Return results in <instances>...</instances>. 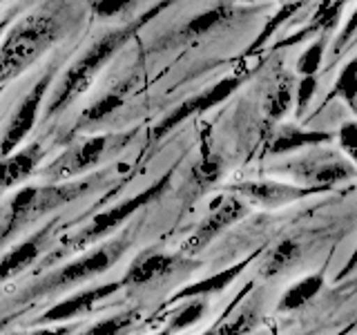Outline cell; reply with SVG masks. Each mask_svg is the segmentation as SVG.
<instances>
[{
  "label": "cell",
  "instance_id": "6da1fadb",
  "mask_svg": "<svg viewBox=\"0 0 357 335\" xmlns=\"http://www.w3.org/2000/svg\"><path fill=\"white\" fill-rule=\"evenodd\" d=\"M76 20L78 14L74 5L65 0H56L50 7L45 5L43 9L20 18L0 43V85L20 76L45 52L61 43Z\"/></svg>",
  "mask_w": 357,
  "mask_h": 335
},
{
  "label": "cell",
  "instance_id": "7a4b0ae2",
  "mask_svg": "<svg viewBox=\"0 0 357 335\" xmlns=\"http://www.w3.org/2000/svg\"><path fill=\"white\" fill-rule=\"evenodd\" d=\"M170 0H165L163 5H156L154 9H150L148 14L141 16L139 20L130 22L126 27H119V29H112L107 31L105 36H100L98 40L92 43V47H89L81 59H76L72 63V67L63 74V78L56 87L52 89V96L47 100V107H45V121H52L70 107L74 100L81 96L83 92H87L89 85L94 83V78L98 76V72L103 70V67L114 59V56L126 47V43L137 34L145 22H148L152 16H156V11L161 7H165Z\"/></svg>",
  "mask_w": 357,
  "mask_h": 335
},
{
  "label": "cell",
  "instance_id": "3957f363",
  "mask_svg": "<svg viewBox=\"0 0 357 335\" xmlns=\"http://www.w3.org/2000/svg\"><path fill=\"white\" fill-rule=\"evenodd\" d=\"M100 177L70 179V181H56L47 186H27L18 190L9 204V212L5 223L0 226V246L9 241L18 230L27 223L40 219L43 215L59 210L65 204H72L78 197L92 193Z\"/></svg>",
  "mask_w": 357,
  "mask_h": 335
},
{
  "label": "cell",
  "instance_id": "277c9868",
  "mask_svg": "<svg viewBox=\"0 0 357 335\" xmlns=\"http://www.w3.org/2000/svg\"><path fill=\"white\" fill-rule=\"evenodd\" d=\"M170 179H172V172H167L156 184H152L150 188H145L143 193H139L137 197H130V199L121 201V204H116V206L98 212V215L89 221V226H85L81 232L74 234L72 239L65 241V248L78 251V248H83V246H89V244L98 241L100 237H105V234H109L114 228H119L123 221H128L132 215H137L143 206H148L150 201L159 199L167 190V186H170Z\"/></svg>",
  "mask_w": 357,
  "mask_h": 335
},
{
  "label": "cell",
  "instance_id": "5b68a950",
  "mask_svg": "<svg viewBox=\"0 0 357 335\" xmlns=\"http://www.w3.org/2000/svg\"><path fill=\"white\" fill-rule=\"evenodd\" d=\"M130 239H132V234L123 232L121 237L112 239L105 246H100L98 251H92L89 255L81 257V260H76L72 264H65L61 271H56L50 277H45L43 282L38 284V288L33 290V295L47 293V290H54V288L72 286V284H78V282H85V279L94 277V275L105 273L107 268L114 264L123 253H126V248L130 246Z\"/></svg>",
  "mask_w": 357,
  "mask_h": 335
},
{
  "label": "cell",
  "instance_id": "8992f818",
  "mask_svg": "<svg viewBox=\"0 0 357 335\" xmlns=\"http://www.w3.org/2000/svg\"><path fill=\"white\" fill-rule=\"evenodd\" d=\"M56 72H59V63H54L50 70L38 78L36 85L29 89L27 96L22 98L16 114L11 117V121L7 123V128L3 132V137H0V156H7L14 152L18 145L27 139V134L33 130V126H36L40 107L45 103V96H47V89L54 83Z\"/></svg>",
  "mask_w": 357,
  "mask_h": 335
},
{
  "label": "cell",
  "instance_id": "52a82bcc",
  "mask_svg": "<svg viewBox=\"0 0 357 335\" xmlns=\"http://www.w3.org/2000/svg\"><path fill=\"white\" fill-rule=\"evenodd\" d=\"M107 145H109L107 134L76 141L74 145H70L61 156H56V159L45 168L43 177L47 179V184L70 181V179L81 177L87 170H92V168L103 159Z\"/></svg>",
  "mask_w": 357,
  "mask_h": 335
},
{
  "label": "cell",
  "instance_id": "ba28073f",
  "mask_svg": "<svg viewBox=\"0 0 357 335\" xmlns=\"http://www.w3.org/2000/svg\"><path fill=\"white\" fill-rule=\"evenodd\" d=\"M279 172L293 174L299 181H317L321 188L337 181H349L357 174L355 165L351 161H344L340 154L321 152V154H306L293 159L290 163L277 168Z\"/></svg>",
  "mask_w": 357,
  "mask_h": 335
},
{
  "label": "cell",
  "instance_id": "9c48e42d",
  "mask_svg": "<svg viewBox=\"0 0 357 335\" xmlns=\"http://www.w3.org/2000/svg\"><path fill=\"white\" fill-rule=\"evenodd\" d=\"M241 85V78L239 76H228V78H223V81L215 83L212 87L204 89L201 94L192 96V98H188L183 100L181 105H176L170 114H167L163 121L156 123V128L152 132V139L154 141H159L163 139L167 132H172L174 128H178L181 123H185L188 119H192L197 114H204V112L212 110V107H217L219 103H223L234 89H237Z\"/></svg>",
  "mask_w": 357,
  "mask_h": 335
},
{
  "label": "cell",
  "instance_id": "30bf717a",
  "mask_svg": "<svg viewBox=\"0 0 357 335\" xmlns=\"http://www.w3.org/2000/svg\"><path fill=\"white\" fill-rule=\"evenodd\" d=\"M245 215V206L243 201L237 199V197H223L221 201H217L215 206H212L210 215L199 223V228L192 232V237H190L183 246V251L188 253H197L201 248H206V246L217 237V234L232 226L234 221L241 219Z\"/></svg>",
  "mask_w": 357,
  "mask_h": 335
},
{
  "label": "cell",
  "instance_id": "8fae6325",
  "mask_svg": "<svg viewBox=\"0 0 357 335\" xmlns=\"http://www.w3.org/2000/svg\"><path fill=\"white\" fill-rule=\"evenodd\" d=\"M234 193H239L241 197L250 199L252 204H259L266 208H277V206H284L295 201L299 197H306L312 193H321L324 188H297V186H288L282 181H245L232 188Z\"/></svg>",
  "mask_w": 357,
  "mask_h": 335
},
{
  "label": "cell",
  "instance_id": "7c38bea8",
  "mask_svg": "<svg viewBox=\"0 0 357 335\" xmlns=\"http://www.w3.org/2000/svg\"><path fill=\"white\" fill-rule=\"evenodd\" d=\"M45 152H47V148H45L43 141H31L25 148H20L7 156H0V193L22 184L25 179H29L36 172Z\"/></svg>",
  "mask_w": 357,
  "mask_h": 335
},
{
  "label": "cell",
  "instance_id": "4fadbf2b",
  "mask_svg": "<svg viewBox=\"0 0 357 335\" xmlns=\"http://www.w3.org/2000/svg\"><path fill=\"white\" fill-rule=\"evenodd\" d=\"M119 288H121V284H116V282L87 288V290H83V293H76L74 297L63 299V302H59V304H54L38 322H67L72 318H78V315H83V313L92 311L100 299L114 295Z\"/></svg>",
  "mask_w": 357,
  "mask_h": 335
},
{
  "label": "cell",
  "instance_id": "5bb4252c",
  "mask_svg": "<svg viewBox=\"0 0 357 335\" xmlns=\"http://www.w3.org/2000/svg\"><path fill=\"white\" fill-rule=\"evenodd\" d=\"M178 264L176 255H165V253H154L148 251L139 255L137 260L132 262V266L128 268L126 277H123L121 284L126 286H145L150 282H156V279H163L170 275Z\"/></svg>",
  "mask_w": 357,
  "mask_h": 335
},
{
  "label": "cell",
  "instance_id": "9a60e30c",
  "mask_svg": "<svg viewBox=\"0 0 357 335\" xmlns=\"http://www.w3.org/2000/svg\"><path fill=\"white\" fill-rule=\"evenodd\" d=\"M52 228H54V221H50L47 226H45L43 230H38L27 241H22L20 246H16V248H11L3 260H0V282H5V279L18 275L22 268H27L31 262H36V257L40 255L43 244L47 241Z\"/></svg>",
  "mask_w": 357,
  "mask_h": 335
},
{
  "label": "cell",
  "instance_id": "2e32d148",
  "mask_svg": "<svg viewBox=\"0 0 357 335\" xmlns=\"http://www.w3.org/2000/svg\"><path fill=\"white\" fill-rule=\"evenodd\" d=\"M132 78H128V81H121L119 85H114V87H109L107 92L100 96V98H96L92 105H89L83 114H81V119H78V128H89V126H98L100 121H105L109 114H114V112L126 103V98H128V94H130V89H132Z\"/></svg>",
  "mask_w": 357,
  "mask_h": 335
},
{
  "label": "cell",
  "instance_id": "e0dca14e",
  "mask_svg": "<svg viewBox=\"0 0 357 335\" xmlns=\"http://www.w3.org/2000/svg\"><path fill=\"white\" fill-rule=\"evenodd\" d=\"M232 16H234V9L230 5H217V7H212V9L204 11V14L195 16L190 22H185V25L174 34V36H176L174 43L197 40L201 36H206V34H210L212 29H217L219 25H223V22H228Z\"/></svg>",
  "mask_w": 357,
  "mask_h": 335
},
{
  "label": "cell",
  "instance_id": "ac0fdd59",
  "mask_svg": "<svg viewBox=\"0 0 357 335\" xmlns=\"http://www.w3.org/2000/svg\"><path fill=\"white\" fill-rule=\"evenodd\" d=\"M333 137L328 132H317V130H304L299 126H282L277 132V137L271 143L273 154H284L293 152L299 148H308V145H319L328 143Z\"/></svg>",
  "mask_w": 357,
  "mask_h": 335
},
{
  "label": "cell",
  "instance_id": "d6986e66",
  "mask_svg": "<svg viewBox=\"0 0 357 335\" xmlns=\"http://www.w3.org/2000/svg\"><path fill=\"white\" fill-rule=\"evenodd\" d=\"M299 244L295 239H284L279 241L275 248L268 253L266 264H264V275L273 277L277 273H282L284 268H288L290 264H295V260L299 257Z\"/></svg>",
  "mask_w": 357,
  "mask_h": 335
},
{
  "label": "cell",
  "instance_id": "ffe728a7",
  "mask_svg": "<svg viewBox=\"0 0 357 335\" xmlns=\"http://www.w3.org/2000/svg\"><path fill=\"white\" fill-rule=\"evenodd\" d=\"M321 286H324V277H321V275L306 277L304 282L295 284V286L290 288L288 293L282 297V302H279V308H282V311H293V308L304 306L306 302H310L312 297L317 295V290H319Z\"/></svg>",
  "mask_w": 357,
  "mask_h": 335
},
{
  "label": "cell",
  "instance_id": "44dd1931",
  "mask_svg": "<svg viewBox=\"0 0 357 335\" xmlns=\"http://www.w3.org/2000/svg\"><path fill=\"white\" fill-rule=\"evenodd\" d=\"M243 264L239 266H232V268H226V271H221L217 275H212L208 279H204V282H197L192 284L190 288H183L181 293L174 295V299H183V297H195V295H206V293H215V290H221L223 286H228L234 277H237L241 273Z\"/></svg>",
  "mask_w": 357,
  "mask_h": 335
},
{
  "label": "cell",
  "instance_id": "7402d4cb",
  "mask_svg": "<svg viewBox=\"0 0 357 335\" xmlns=\"http://www.w3.org/2000/svg\"><path fill=\"white\" fill-rule=\"evenodd\" d=\"M139 318H141L139 308L123 311V313H119V315H114V318H107L103 322L94 324V327H89L81 335H123V333L130 331L134 324L139 322Z\"/></svg>",
  "mask_w": 357,
  "mask_h": 335
},
{
  "label": "cell",
  "instance_id": "603a6c76",
  "mask_svg": "<svg viewBox=\"0 0 357 335\" xmlns=\"http://www.w3.org/2000/svg\"><path fill=\"white\" fill-rule=\"evenodd\" d=\"M335 94L344 98V103L357 117V56L342 67L337 83H335Z\"/></svg>",
  "mask_w": 357,
  "mask_h": 335
},
{
  "label": "cell",
  "instance_id": "cb8c5ba5",
  "mask_svg": "<svg viewBox=\"0 0 357 335\" xmlns=\"http://www.w3.org/2000/svg\"><path fill=\"white\" fill-rule=\"evenodd\" d=\"M290 103H293V87H290V83L286 81V83H279L273 92L268 94L264 110H266L268 119L279 121L290 110Z\"/></svg>",
  "mask_w": 357,
  "mask_h": 335
},
{
  "label": "cell",
  "instance_id": "d4e9b609",
  "mask_svg": "<svg viewBox=\"0 0 357 335\" xmlns=\"http://www.w3.org/2000/svg\"><path fill=\"white\" fill-rule=\"evenodd\" d=\"M219 174H221V161L219 159H215V156H206V159H201L192 170L195 190L201 193V190L210 188L219 179Z\"/></svg>",
  "mask_w": 357,
  "mask_h": 335
},
{
  "label": "cell",
  "instance_id": "484cf974",
  "mask_svg": "<svg viewBox=\"0 0 357 335\" xmlns=\"http://www.w3.org/2000/svg\"><path fill=\"white\" fill-rule=\"evenodd\" d=\"M257 320H259V311H257V306H245L232 320L223 324L217 335H245L257 324Z\"/></svg>",
  "mask_w": 357,
  "mask_h": 335
},
{
  "label": "cell",
  "instance_id": "4316f807",
  "mask_svg": "<svg viewBox=\"0 0 357 335\" xmlns=\"http://www.w3.org/2000/svg\"><path fill=\"white\" fill-rule=\"evenodd\" d=\"M324 52H326V38H319L310 45V47L299 56L297 61V72L301 76H315L321 67L324 61Z\"/></svg>",
  "mask_w": 357,
  "mask_h": 335
},
{
  "label": "cell",
  "instance_id": "83f0119b",
  "mask_svg": "<svg viewBox=\"0 0 357 335\" xmlns=\"http://www.w3.org/2000/svg\"><path fill=\"white\" fill-rule=\"evenodd\" d=\"M204 311H206V304H204L201 299L190 302L188 306H183V308L174 315V320H172V324H170V333H172V331H181V329L190 327V324H195L201 315H204Z\"/></svg>",
  "mask_w": 357,
  "mask_h": 335
},
{
  "label": "cell",
  "instance_id": "f1b7e54d",
  "mask_svg": "<svg viewBox=\"0 0 357 335\" xmlns=\"http://www.w3.org/2000/svg\"><path fill=\"white\" fill-rule=\"evenodd\" d=\"M130 5H132V0H89V7H92L94 14L105 20L114 16H123Z\"/></svg>",
  "mask_w": 357,
  "mask_h": 335
},
{
  "label": "cell",
  "instance_id": "f546056e",
  "mask_svg": "<svg viewBox=\"0 0 357 335\" xmlns=\"http://www.w3.org/2000/svg\"><path fill=\"white\" fill-rule=\"evenodd\" d=\"M295 100H297V114H304L306 107L310 105L312 96L317 92V76H301V81L295 89Z\"/></svg>",
  "mask_w": 357,
  "mask_h": 335
},
{
  "label": "cell",
  "instance_id": "4dcf8cb0",
  "mask_svg": "<svg viewBox=\"0 0 357 335\" xmlns=\"http://www.w3.org/2000/svg\"><path fill=\"white\" fill-rule=\"evenodd\" d=\"M340 145L351 156V163L357 170V121H346L340 130Z\"/></svg>",
  "mask_w": 357,
  "mask_h": 335
},
{
  "label": "cell",
  "instance_id": "1f68e13d",
  "mask_svg": "<svg viewBox=\"0 0 357 335\" xmlns=\"http://www.w3.org/2000/svg\"><path fill=\"white\" fill-rule=\"evenodd\" d=\"M357 31V7H355V11L351 14V18H349V22L344 25V29H342V34H340V38H337V43H335V47H333V54H340L346 45L351 43V38H353V34Z\"/></svg>",
  "mask_w": 357,
  "mask_h": 335
},
{
  "label": "cell",
  "instance_id": "d6a6232c",
  "mask_svg": "<svg viewBox=\"0 0 357 335\" xmlns=\"http://www.w3.org/2000/svg\"><path fill=\"white\" fill-rule=\"evenodd\" d=\"M74 333V327H56V329H43V331H36L31 335H72Z\"/></svg>",
  "mask_w": 357,
  "mask_h": 335
},
{
  "label": "cell",
  "instance_id": "836d02e7",
  "mask_svg": "<svg viewBox=\"0 0 357 335\" xmlns=\"http://www.w3.org/2000/svg\"><path fill=\"white\" fill-rule=\"evenodd\" d=\"M355 264H357V248H355L353 257H351V260H349V264H346V273H351L353 268H355Z\"/></svg>",
  "mask_w": 357,
  "mask_h": 335
},
{
  "label": "cell",
  "instance_id": "e575fe53",
  "mask_svg": "<svg viewBox=\"0 0 357 335\" xmlns=\"http://www.w3.org/2000/svg\"><path fill=\"white\" fill-rule=\"evenodd\" d=\"M156 335H170V331H163V333H156Z\"/></svg>",
  "mask_w": 357,
  "mask_h": 335
},
{
  "label": "cell",
  "instance_id": "d590c367",
  "mask_svg": "<svg viewBox=\"0 0 357 335\" xmlns=\"http://www.w3.org/2000/svg\"><path fill=\"white\" fill-rule=\"evenodd\" d=\"M3 27H5V25H0V31H3Z\"/></svg>",
  "mask_w": 357,
  "mask_h": 335
},
{
  "label": "cell",
  "instance_id": "8d00e7d4",
  "mask_svg": "<svg viewBox=\"0 0 357 335\" xmlns=\"http://www.w3.org/2000/svg\"><path fill=\"white\" fill-rule=\"evenodd\" d=\"M208 335H215V333H208Z\"/></svg>",
  "mask_w": 357,
  "mask_h": 335
},
{
  "label": "cell",
  "instance_id": "74e56055",
  "mask_svg": "<svg viewBox=\"0 0 357 335\" xmlns=\"http://www.w3.org/2000/svg\"><path fill=\"white\" fill-rule=\"evenodd\" d=\"M0 3H3V0H0Z\"/></svg>",
  "mask_w": 357,
  "mask_h": 335
},
{
  "label": "cell",
  "instance_id": "f35d334b",
  "mask_svg": "<svg viewBox=\"0 0 357 335\" xmlns=\"http://www.w3.org/2000/svg\"><path fill=\"white\" fill-rule=\"evenodd\" d=\"M286 3H288V0H286Z\"/></svg>",
  "mask_w": 357,
  "mask_h": 335
}]
</instances>
